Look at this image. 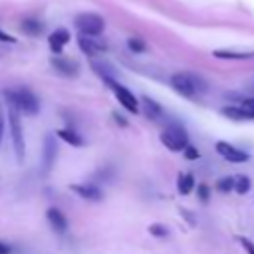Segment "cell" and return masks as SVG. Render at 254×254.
Returning <instances> with one entry per match:
<instances>
[{
	"label": "cell",
	"mask_w": 254,
	"mask_h": 254,
	"mask_svg": "<svg viewBox=\"0 0 254 254\" xmlns=\"http://www.w3.org/2000/svg\"><path fill=\"white\" fill-rule=\"evenodd\" d=\"M56 157H58V143H56V135L50 133V135H46V141H44V161H42L44 173L52 171V167L56 163Z\"/></svg>",
	"instance_id": "52a82bcc"
},
{
	"label": "cell",
	"mask_w": 254,
	"mask_h": 254,
	"mask_svg": "<svg viewBox=\"0 0 254 254\" xmlns=\"http://www.w3.org/2000/svg\"><path fill=\"white\" fill-rule=\"evenodd\" d=\"M216 187H218L220 192H230V190L234 189V179H232V177H224V179H220V181L216 183Z\"/></svg>",
	"instance_id": "44dd1931"
},
{
	"label": "cell",
	"mask_w": 254,
	"mask_h": 254,
	"mask_svg": "<svg viewBox=\"0 0 254 254\" xmlns=\"http://www.w3.org/2000/svg\"><path fill=\"white\" fill-rule=\"evenodd\" d=\"M42 22L40 20H32V18H28V20H24L22 22V30L26 32V34H30V36H38L40 32H42Z\"/></svg>",
	"instance_id": "d6986e66"
},
{
	"label": "cell",
	"mask_w": 254,
	"mask_h": 254,
	"mask_svg": "<svg viewBox=\"0 0 254 254\" xmlns=\"http://www.w3.org/2000/svg\"><path fill=\"white\" fill-rule=\"evenodd\" d=\"M242 107H244V109L250 113V117L254 119V97H250V99H244V101H242Z\"/></svg>",
	"instance_id": "484cf974"
},
{
	"label": "cell",
	"mask_w": 254,
	"mask_h": 254,
	"mask_svg": "<svg viewBox=\"0 0 254 254\" xmlns=\"http://www.w3.org/2000/svg\"><path fill=\"white\" fill-rule=\"evenodd\" d=\"M113 119H115V121H117V123H119L121 127H125V125H127V121H125V119H123V117H121L119 113H113Z\"/></svg>",
	"instance_id": "f1b7e54d"
},
{
	"label": "cell",
	"mask_w": 254,
	"mask_h": 254,
	"mask_svg": "<svg viewBox=\"0 0 254 254\" xmlns=\"http://www.w3.org/2000/svg\"><path fill=\"white\" fill-rule=\"evenodd\" d=\"M216 151H218L220 157H224V159L230 161V163H246V161H248V153H244V151L232 147V145L226 143V141H218V143H216Z\"/></svg>",
	"instance_id": "ba28073f"
},
{
	"label": "cell",
	"mask_w": 254,
	"mask_h": 254,
	"mask_svg": "<svg viewBox=\"0 0 254 254\" xmlns=\"http://www.w3.org/2000/svg\"><path fill=\"white\" fill-rule=\"evenodd\" d=\"M69 189L75 194H79L81 198H87V200H93V202H97V200L103 198V192L97 187H91V185H71Z\"/></svg>",
	"instance_id": "8fae6325"
},
{
	"label": "cell",
	"mask_w": 254,
	"mask_h": 254,
	"mask_svg": "<svg viewBox=\"0 0 254 254\" xmlns=\"http://www.w3.org/2000/svg\"><path fill=\"white\" fill-rule=\"evenodd\" d=\"M8 103V125H10V135H12V143H14V151H16V159L22 163L24 161V135H22V123H20V111L14 105L12 99L6 97Z\"/></svg>",
	"instance_id": "7a4b0ae2"
},
{
	"label": "cell",
	"mask_w": 254,
	"mask_h": 254,
	"mask_svg": "<svg viewBox=\"0 0 254 254\" xmlns=\"http://www.w3.org/2000/svg\"><path fill=\"white\" fill-rule=\"evenodd\" d=\"M75 26L85 36H99L105 28V20L95 12H83L75 16Z\"/></svg>",
	"instance_id": "5b68a950"
},
{
	"label": "cell",
	"mask_w": 254,
	"mask_h": 254,
	"mask_svg": "<svg viewBox=\"0 0 254 254\" xmlns=\"http://www.w3.org/2000/svg\"><path fill=\"white\" fill-rule=\"evenodd\" d=\"M214 58H220V60H248V58H254V52H230V50H216L212 52Z\"/></svg>",
	"instance_id": "9a60e30c"
},
{
	"label": "cell",
	"mask_w": 254,
	"mask_h": 254,
	"mask_svg": "<svg viewBox=\"0 0 254 254\" xmlns=\"http://www.w3.org/2000/svg\"><path fill=\"white\" fill-rule=\"evenodd\" d=\"M0 42H16L12 36H8V34H4V32H0Z\"/></svg>",
	"instance_id": "f546056e"
},
{
	"label": "cell",
	"mask_w": 254,
	"mask_h": 254,
	"mask_svg": "<svg viewBox=\"0 0 254 254\" xmlns=\"http://www.w3.org/2000/svg\"><path fill=\"white\" fill-rule=\"evenodd\" d=\"M177 189L181 194H189L192 189H194V179L190 173H181L179 179H177Z\"/></svg>",
	"instance_id": "e0dca14e"
},
{
	"label": "cell",
	"mask_w": 254,
	"mask_h": 254,
	"mask_svg": "<svg viewBox=\"0 0 254 254\" xmlns=\"http://www.w3.org/2000/svg\"><path fill=\"white\" fill-rule=\"evenodd\" d=\"M183 151H185V157H187L189 161H194V159H198V157H200V155H198V151H196L194 147H190V145H187Z\"/></svg>",
	"instance_id": "cb8c5ba5"
},
{
	"label": "cell",
	"mask_w": 254,
	"mask_h": 254,
	"mask_svg": "<svg viewBox=\"0 0 254 254\" xmlns=\"http://www.w3.org/2000/svg\"><path fill=\"white\" fill-rule=\"evenodd\" d=\"M161 143L169 149V151H183L189 145V135L185 131L183 125H169L163 133H161Z\"/></svg>",
	"instance_id": "277c9868"
},
{
	"label": "cell",
	"mask_w": 254,
	"mask_h": 254,
	"mask_svg": "<svg viewBox=\"0 0 254 254\" xmlns=\"http://www.w3.org/2000/svg\"><path fill=\"white\" fill-rule=\"evenodd\" d=\"M238 242L242 244V248L246 250V254H254V244H252L248 238H244V236H238Z\"/></svg>",
	"instance_id": "d4e9b609"
},
{
	"label": "cell",
	"mask_w": 254,
	"mask_h": 254,
	"mask_svg": "<svg viewBox=\"0 0 254 254\" xmlns=\"http://www.w3.org/2000/svg\"><path fill=\"white\" fill-rule=\"evenodd\" d=\"M0 254H10V246L0 242Z\"/></svg>",
	"instance_id": "4dcf8cb0"
},
{
	"label": "cell",
	"mask_w": 254,
	"mask_h": 254,
	"mask_svg": "<svg viewBox=\"0 0 254 254\" xmlns=\"http://www.w3.org/2000/svg\"><path fill=\"white\" fill-rule=\"evenodd\" d=\"M48 42H50V48H52V52L60 54V52H62V48H64V46L69 42V32H67L65 28H58L54 34H50Z\"/></svg>",
	"instance_id": "4fadbf2b"
},
{
	"label": "cell",
	"mask_w": 254,
	"mask_h": 254,
	"mask_svg": "<svg viewBox=\"0 0 254 254\" xmlns=\"http://www.w3.org/2000/svg\"><path fill=\"white\" fill-rule=\"evenodd\" d=\"M149 232H151L153 236H157V238H167V236H169V230H167L163 224H151V226H149Z\"/></svg>",
	"instance_id": "7402d4cb"
},
{
	"label": "cell",
	"mask_w": 254,
	"mask_h": 254,
	"mask_svg": "<svg viewBox=\"0 0 254 254\" xmlns=\"http://www.w3.org/2000/svg\"><path fill=\"white\" fill-rule=\"evenodd\" d=\"M109 87L115 91L117 101H119L127 111H131V113H137V111H139V101H137V97H135L127 87H123V85H119V83H115V81H113Z\"/></svg>",
	"instance_id": "8992f818"
},
{
	"label": "cell",
	"mask_w": 254,
	"mask_h": 254,
	"mask_svg": "<svg viewBox=\"0 0 254 254\" xmlns=\"http://www.w3.org/2000/svg\"><path fill=\"white\" fill-rule=\"evenodd\" d=\"M234 190H236L238 194H246V192L250 190V179H248L246 175H240V177L234 181Z\"/></svg>",
	"instance_id": "ffe728a7"
},
{
	"label": "cell",
	"mask_w": 254,
	"mask_h": 254,
	"mask_svg": "<svg viewBox=\"0 0 254 254\" xmlns=\"http://www.w3.org/2000/svg\"><path fill=\"white\" fill-rule=\"evenodd\" d=\"M171 85L177 93L185 95V97H194L196 93H202L206 89V83L202 81V77H196L194 73H175L171 77Z\"/></svg>",
	"instance_id": "6da1fadb"
},
{
	"label": "cell",
	"mask_w": 254,
	"mask_h": 254,
	"mask_svg": "<svg viewBox=\"0 0 254 254\" xmlns=\"http://www.w3.org/2000/svg\"><path fill=\"white\" fill-rule=\"evenodd\" d=\"M2 137H4V113L0 109V143H2Z\"/></svg>",
	"instance_id": "83f0119b"
},
{
	"label": "cell",
	"mask_w": 254,
	"mask_h": 254,
	"mask_svg": "<svg viewBox=\"0 0 254 254\" xmlns=\"http://www.w3.org/2000/svg\"><path fill=\"white\" fill-rule=\"evenodd\" d=\"M222 115H224V117H228V119H234V121L252 119V117H250V113H248L244 107H234V105H230V107H224V109H222Z\"/></svg>",
	"instance_id": "2e32d148"
},
{
	"label": "cell",
	"mask_w": 254,
	"mask_h": 254,
	"mask_svg": "<svg viewBox=\"0 0 254 254\" xmlns=\"http://www.w3.org/2000/svg\"><path fill=\"white\" fill-rule=\"evenodd\" d=\"M129 48H131L133 52H143V50H145V44H143L139 38H131V40H129Z\"/></svg>",
	"instance_id": "603a6c76"
},
{
	"label": "cell",
	"mask_w": 254,
	"mask_h": 254,
	"mask_svg": "<svg viewBox=\"0 0 254 254\" xmlns=\"http://www.w3.org/2000/svg\"><path fill=\"white\" fill-rule=\"evenodd\" d=\"M52 64H54L56 71H60V73H62V75H65V77L77 75V71H79V65H77V62H73V60H67V58H62V56H56V58L52 60Z\"/></svg>",
	"instance_id": "30bf717a"
},
{
	"label": "cell",
	"mask_w": 254,
	"mask_h": 254,
	"mask_svg": "<svg viewBox=\"0 0 254 254\" xmlns=\"http://www.w3.org/2000/svg\"><path fill=\"white\" fill-rule=\"evenodd\" d=\"M143 111H145V115L149 117V119H157V117H161V105L157 103V101H153V99H149V97H143Z\"/></svg>",
	"instance_id": "ac0fdd59"
},
{
	"label": "cell",
	"mask_w": 254,
	"mask_h": 254,
	"mask_svg": "<svg viewBox=\"0 0 254 254\" xmlns=\"http://www.w3.org/2000/svg\"><path fill=\"white\" fill-rule=\"evenodd\" d=\"M77 44H79L81 52L87 54V56H97V54L105 52V44L93 40V36H85V34H81V36L77 38Z\"/></svg>",
	"instance_id": "9c48e42d"
},
{
	"label": "cell",
	"mask_w": 254,
	"mask_h": 254,
	"mask_svg": "<svg viewBox=\"0 0 254 254\" xmlns=\"http://www.w3.org/2000/svg\"><path fill=\"white\" fill-rule=\"evenodd\" d=\"M46 218H48V222H50V226L56 230V232H65L67 230V220H65V216L62 214V210H58V208H48V212H46Z\"/></svg>",
	"instance_id": "7c38bea8"
},
{
	"label": "cell",
	"mask_w": 254,
	"mask_h": 254,
	"mask_svg": "<svg viewBox=\"0 0 254 254\" xmlns=\"http://www.w3.org/2000/svg\"><path fill=\"white\" fill-rule=\"evenodd\" d=\"M198 196H200L202 202L208 200V187H206V185H198Z\"/></svg>",
	"instance_id": "4316f807"
},
{
	"label": "cell",
	"mask_w": 254,
	"mask_h": 254,
	"mask_svg": "<svg viewBox=\"0 0 254 254\" xmlns=\"http://www.w3.org/2000/svg\"><path fill=\"white\" fill-rule=\"evenodd\" d=\"M56 137H60L62 141H65V143H69V145H73V147H83V145H85L83 137L77 135V133L71 131V129H60V131H56Z\"/></svg>",
	"instance_id": "5bb4252c"
},
{
	"label": "cell",
	"mask_w": 254,
	"mask_h": 254,
	"mask_svg": "<svg viewBox=\"0 0 254 254\" xmlns=\"http://www.w3.org/2000/svg\"><path fill=\"white\" fill-rule=\"evenodd\" d=\"M4 97L12 99L14 105L18 107V111H24L26 115H36V113H38L40 103H38L36 95H34L30 89H26V87H20V89H6V91H4Z\"/></svg>",
	"instance_id": "3957f363"
}]
</instances>
